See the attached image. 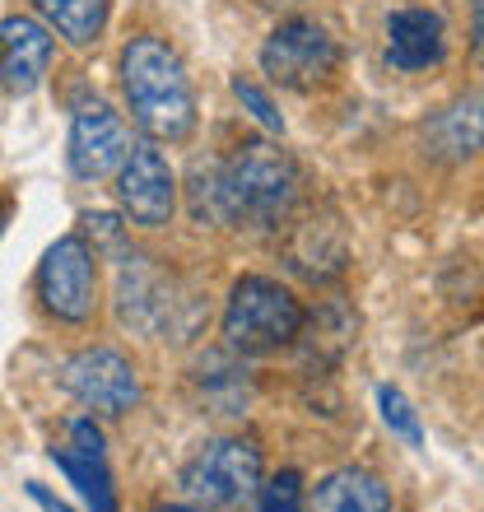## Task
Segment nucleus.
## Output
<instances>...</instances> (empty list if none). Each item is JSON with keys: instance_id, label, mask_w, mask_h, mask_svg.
Segmentation results:
<instances>
[{"instance_id": "5701e85b", "label": "nucleus", "mask_w": 484, "mask_h": 512, "mask_svg": "<svg viewBox=\"0 0 484 512\" xmlns=\"http://www.w3.org/2000/svg\"><path fill=\"white\" fill-rule=\"evenodd\" d=\"M28 499L38 503L42 512H70V503H61V499H56V494H47V489L38 485V480H28Z\"/></svg>"}, {"instance_id": "6ab92c4d", "label": "nucleus", "mask_w": 484, "mask_h": 512, "mask_svg": "<svg viewBox=\"0 0 484 512\" xmlns=\"http://www.w3.org/2000/svg\"><path fill=\"white\" fill-rule=\"evenodd\" d=\"M196 378H201V391L224 410V415H242V405L252 396L247 368H238L233 359H224V354H205L201 368H196Z\"/></svg>"}, {"instance_id": "f8f14e48", "label": "nucleus", "mask_w": 484, "mask_h": 512, "mask_svg": "<svg viewBox=\"0 0 484 512\" xmlns=\"http://www.w3.org/2000/svg\"><path fill=\"white\" fill-rule=\"evenodd\" d=\"M424 140L447 163L480 154L484 149V94H461L447 108H438L429 117V126H424Z\"/></svg>"}, {"instance_id": "4be33fe9", "label": "nucleus", "mask_w": 484, "mask_h": 512, "mask_svg": "<svg viewBox=\"0 0 484 512\" xmlns=\"http://www.w3.org/2000/svg\"><path fill=\"white\" fill-rule=\"evenodd\" d=\"M233 94H238V103L252 112L256 122L266 126V131H284V122H280V112H275V103H270V98L261 94L252 80H233Z\"/></svg>"}, {"instance_id": "4468645a", "label": "nucleus", "mask_w": 484, "mask_h": 512, "mask_svg": "<svg viewBox=\"0 0 484 512\" xmlns=\"http://www.w3.org/2000/svg\"><path fill=\"white\" fill-rule=\"evenodd\" d=\"M345 261H350V252H345V238H340V229L331 219H303L294 229V238H289V266L312 284L336 280L345 270Z\"/></svg>"}, {"instance_id": "bb28decb", "label": "nucleus", "mask_w": 484, "mask_h": 512, "mask_svg": "<svg viewBox=\"0 0 484 512\" xmlns=\"http://www.w3.org/2000/svg\"><path fill=\"white\" fill-rule=\"evenodd\" d=\"M159 512H205V508H159Z\"/></svg>"}, {"instance_id": "6e6552de", "label": "nucleus", "mask_w": 484, "mask_h": 512, "mask_svg": "<svg viewBox=\"0 0 484 512\" xmlns=\"http://www.w3.org/2000/svg\"><path fill=\"white\" fill-rule=\"evenodd\" d=\"M66 391L80 405H89L94 415H126L140 405V373L121 350H108V345H94V350H80L61 373Z\"/></svg>"}, {"instance_id": "423d86ee", "label": "nucleus", "mask_w": 484, "mask_h": 512, "mask_svg": "<svg viewBox=\"0 0 484 512\" xmlns=\"http://www.w3.org/2000/svg\"><path fill=\"white\" fill-rule=\"evenodd\" d=\"M98 256L80 233L56 238L38 261V298L56 322L84 326L98 308Z\"/></svg>"}, {"instance_id": "a878e982", "label": "nucleus", "mask_w": 484, "mask_h": 512, "mask_svg": "<svg viewBox=\"0 0 484 512\" xmlns=\"http://www.w3.org/2000/svg\"><path fill=\"white\" fill-rule=\"evenodd\" d=\"M261 5H275V10H280V5H303V0H261Z\"/></svg>"}, {"instance_id": "a211bd4d", "label": "nucleus", "mask_w": 484, "mask_h": 512, "mask_svg": "<svg viewBox=\"0 0 484 512\" xmlns=\"http://www.w3.org/2000/svg\"><path fill=\"white\" fill-rule=\"evenodd\" d=\"M187 205H191V219H196V224L229 229L233 210H229V191H224V163H196V168H191Z\"/></svg>"}, {"instance_id": "9d476101", "label": "nucleus", "mask_w": 484, "mask_h": 512, "mask_svg": "<svg viewBox=\"0 0 484 512\" xmlns=\"http://www.w3.org/2000/svg\"><path fill=\"white\" fill-rule=\"evenodd\" d=\"M131 154V135L126 122L103 103V98H84L75 103V122H70V173L84 177V182H98V177L117 173Z\"/></svg>"}, {"instance_id": "f03ea898", "label": "nucleus", "mask_w": 484, "mask_h": 512, "mask_svg": "<svg viewBox=\"0 0 484 512\" xmlns=\"http://www.w3.org/2000/svg\"><path fill=\"white\" fill-rule=\"evenodd\" d=\"M224 191L233 224L275 229L298 201V163L270 140H242L233 159H224Z\"/></svg>"}, {"instance_id": "f257e3e1", "label": "nucleus", "mask_w": 484, "mask_h": 512, "mask_svg": "<svg viewBox=\"0 0 484 512\" xmlns=\"http://www.w3.org/2000/svg\"><path fill=\"white\" fill-rule=\"evenodd\" d=\"M121 89L131 103V117L154 140H187L196 126V94H191L182 56L154 33L126 42L121 52Z\"/></svg>"}, {"instance_id": "1a4fd4ad", "label": "nucleus", "mask_w": 484, "mask_h": 512, "mask_svg": "<svg viewBox=\"0 0 484 512\" xmlns=\"http://www.w3.org/2000/svg\"><path fill=\"white\" fill-rule=\"evenodd\" d=\"M117 201L126 210L131 224L140 229H163L173 219V201H177V177L168 168L159 145H131L126 163L117 168Z\"/></svg>"}, {"instance_id": "ddd939ff", "label": "nucleus", "mask_w": 484, "mask_h": 512, "mask_svg": "<svg viewBox=\"0 0 484 512\" xmlns=\"http://www.w3.org/2000/svg\"><path fill=\"white\" fill-rule=\"evenodd\" d=\"M387 56L396 70L438 66V56H443V19L433 10H396L387 24Z\"/></svg>"}, {"instance_id": "20e7f679", "label": "nucleus", "mask_w": 484, "mask_h": 512, "mask_svg": "<svg viewBox=\"0 0 484 512\" xmlns=\"http://www.w3.org/2000/svg\"><path fill=\"white\" fill-rule=\"evenodd\" d=\"M117 312L121 322L149 336H173L187 340V331L196 326V308L177 294L173 275H163L159 266H149V256L126 252L121 256V275H117Z\"/></svg>"}, {"instance_id": "dca6fc26", "label": "nucleus", "mask_w": 484, "mask_h": 512, "mask_svg": "<svg viewBox=\"0 0 484 512\" xmlns=\"http://www.w3.org/2000/svg\"><path fill=\"white\" fill-rule=\"evenodd\" d=\"M52 461L70 475V485L84 494V503L94 512H117V489H112L108 452H80V447H61Z\"/></svg>"}, {"instance_id": "f3484780", "label": "nucleus", "mask_w": 484, "mask_h": 512, "mask_svg": "<svg viewBox=\"0 0 484 512\" xmlns=\"http://www.w3.org/2000/svg\"><path fill=\"white\" fill-rule=\"evenodd\" d=\"M33 10L70 42V47H89L103 38L108 28V0H33Z\"/></svg>"}, {"instance_id": "412c9836", "label": "nucleus", "mask_w": 484, "mask_h": 512, "mask_svg": "<svg viewBox=\"0 0 484 512\" xmlns=\"http://www.w3.org/2000/svg\"><path fill=\"white\" fill-rule=\"evenodd\" d=\"M256 512H303V480L298 471H280L261 485V508Z\"/></svg>"}, {"instance_id": "aec40b11", "label": "nucleus", "mask_w": 484, "mask_h": 512, "mask_svg": "<svg viewBox=\"0 0 484 512\" xmlns=\"http://www.w3.org/2000/svg\"><path fill=\"white\" fill-rule=\"evenodd\" d=\"M377 405H382V424H387L396 438H405L410 447H424V429H419V415L410 410L396 387H377Z\"/></svg>"}, {"instance_id": "7ed1b4c3", "label": "nucleus", "mask_w": 484, "mask_h": 512, "mask_svg": "<svg viewBox=\"0 0 484 512\" xmlns=\"http://www.w3.org/2000/svg\"><path fill=\"white\" fill-rule=\"evenodd\" d=\"M308 312L280 280L242 275L224 308V340L233 354H275L303 336Z\"/></svg>"}, {"instance_id": "b1692460", "label": "nucleus", "mask_w": 484, "mask_h": 512, "mask_svg": "<svg viewBox=\"0 0 484 512\" xmlns=\"http://www.w3.org/2000/svg\"><path fill=\"white\" fill-rule=\"evenodd\" d=\"M471 38H475V52L484 56V0H475V19H471Z\"/></svg>"}, {"instance_id": "39448f33", "label": "nucleus", "mask_w": 484, "mask_h": 512, "mask_svg": "<svg viewBox=\"0 0 484 512\" xmlns=\"http://www.w3.org/2000/svg\"><path fill=\"white\" fill-rule=\"evenodd\" d=\"M261 447L247 438H219V443L201 447L196 457L182 466V489L201 508H238L261 489Z\"/></svg>"}, {"instance_id": "393cba45", "label": "nucleus", "mask_w": 484, "mask_h": 512, "mask_svg": "<svg viewBox=\"0 0 484 512\" xmlns=\"http://www.w3.org/2000/svg\"><path fill=\"white\" fill-rule=\"evenodd\" d=\"M5 224H10V201L0 196V233H5Z\"/></svg>"}, {"instance_id": "0eeeda50", "label": "nucleus", "mask_w": 484, "mask_h": 512, "mask_svg": "<svg viewBox=\"0 0 484 512\" xmlns=\"http://www.w3.org/2000/svg\"><path fill=\"white\" fill-rule=\"evenodd\" d=\"M261 66L284 89H317L336 75L340 47L317 19H284L261 47Z\"/></svg>"}, {"instance_id": "2eb2a0df", "label": "nucleus", "mask_w": 484, "mask_h": 512, "mask_svg": "<svg viewBox=\"0 0 484 512\" xmlns=\"http://www.w3.org/2000/svg\"><path fill=\"white\" fill-rule=\"evenodd\" d=\"M312 512H391V489L363 466L331 471L312 494Z\"/></svg>"}, {"instance_id": "9b49d317", "label": "nucleus", "mask_w": 484, "mask_h": 512, "mask_svg": "<svg viewBox=\"0 0 484 512\" xmlns=\"http://www.w3.org/2000/svg\"><path fill=\"white\" fill-rule=\"evenodd\" d=\"M52 66V33L28 19V14H10L0 24V89L5 94H33Z\"/></svg>"}]
</instances>
